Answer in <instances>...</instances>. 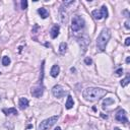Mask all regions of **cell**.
<instances>
[{
  "mask_svg": "<svg viewBox=\"0 0 130 130\" xmlns=\"http://www.w3.org/2000/svg\"><path fill=\"white\" fill-rule=\"evenodd\" d=\"M44 64H45V61L42 62V66H41V79H40V82L37 86H35L32 88V91H31V93L33 95V97L35 98H41L43 96L44 93V84H43V78H44Z\"/></svg>",
  "mask_w": 130,
  "mask_h": 130,
  "instance_id": "obj_3",
  "label": "cell"
},
{
  "mask_svg": "<svg viewBox=\"0 0 130 130\" xmlns=\"http://www.w3.org/2000/svg\"><path fill=\"white\" fill-rule=\"evenodd\" d=\"M84 63L86 65H92V60L90 58V57H86V58L84 59Z\"/></svg>",
  "mask_w": 130,
  "mask_h": 130,
  "instance_id": "obj_21",
  "label": "cell"
},
{
  "mask_svg": "<svg viewBox=\"0 0 130 130\" xmlns=\"http://www.w3.org/2000/svg\"><path fill=\"white\" fill-rule=\"evenodd\" d=\"M84 19L82 18L81 16H79V15H75V16L72 18V22H71V30L72 32H78V31H80L81 29L84 28Z\"/></svg>",
  "mask_w": 130,
  "mask_h": 130,
  "instance_id": "obj_4",
  "label": "cell"
},
{
  "mask_svg": "<svg viewBox=\"0 0 130 130\" xmlns=\"http://www.w3.org/2000/svg\"><path fill=\"white\" fill-rule=\"evenodd\" d=\"M66 50H67V44L64 43V42L61 43L60 46H59V53H60L61 55H64L65 52H66Z\"/></svg>",
  "mask_w": 130,
  "mask_h": 130,
  "instance_id": "obj_16",
  "label": "cell"
},
{
  "mask_svg": "<svg viewBox=\"0 0 130 130\" xmlns=\"http://www.w3.org/2000/svg\"><path fill=\"white\" fill-rule=\"evenodd\" d=\"M29 100L25 98H20L19 99V102H18V106H19V109H22V110H24V109H27L28 106H29Z\"/></svg>",
  "mask_w": 130,
  "mask_h": 130,
  "instance_id": "obj_10",
  "label": "cell"
},
{
  "mask_svg": "<svg viewBox=\"0 0 130 130\" xmlns=\"http://www.w3.org/2000/svg\"><path fill=\"white\" fill-rule=\"evenodd\" d=\"M125 27H126V29H129V25H128V22H126V23H125Z\"/></svg>",
  "mask_w": 130,
  "mask_h": 130,
  "instance_id": "obj_26",
  "label": "cell"
},
{
  "mask_svg": "<svg viewBox=\"0 0 130 130\" xmlns=\"http://www.w3.org/2000/svg\"><path fill=\"white\" fill-rule=\"evenodd\" d=\"M10 58L9 57H7V56H4L3 58H2V65L3 66H7V65H9L10 64Z\"/></svg>",
  "mask_w": 130,
  "mask_h": 130,
  "instance_id": "obj_18",
  "label": "cell"
},
{
  "mask_svg": "<svg viewBox=\"0 0 130 130\" xmlns=\"http://www.w3.org/2000/svg\"><path fill=\"white\" fill-rule=\"evenodd\" d=\"M114 130H121V129H119V128H117V127H116V128H114Z\"/></svg>",
  "mask_w": 130,
  "mask_h": 130,
  "instance_id": "obj_28",
  "label": "cell"
},
{
  "mask_svg": "<svg viewBox=\"0 0 130 130\" xmlns=\"http://www.w3.org/2000/svg\"><path fill=\"white\" fill-rule=\"evenodd\" d=\"M74 105V102H73V99H72L71 96H68V98H67V101H66V104H65V107L67 110H70V109L73 107Z\"/></svg>",
  "mask_w": 130,
  "mask_h": 130,
  "instance_id": "obj_14",
  "label": "cell"
},
{
  "mask_svg": "<svg viewBox=\"0 0 130 130\" xmlns=\"http://www.w3.org/2000/svg\"><path fill=\"white\" fill-rule=\"evenodd\" d=\"M20 5H22V9H27L28 8V1L27 0H23L20 2Z\"/></svg>",
  "mask_w": 130,
  "mask_h": 130,
  "instance_id": "obj_20",
  "label": "cell"
},
{
  "mask_svg": "<svg viewBox=\"0 0 130 130\" xmlns=\"http://www.w3.org/2000/svg\"><path fill=\"white\" fill-rule=\"evenodd\" d=\"M38 13L40 14V16L42 17L43 19H45V18H47V17L49 16V12H48V10H47L46 8H44V7L39 8V9H38Z\"/></svg>",
  "mask_w": 130,
  "mask_h": 130,
  "instance_id": "obj_13",
  "label": "cell"
},
{
  "mask_svg": "<svg viewBox=\"0 0 130 130\" xmlns=\"http://www.w3.org/2000/svg\"><path fill=\"white\" fill-rule=\"evenodd\" d=\"M93 18H96L98 20H100L102 18H105V17H108V9L107 7L104 5L102 6L100 9H97V10H93L92 12Z\"/></svg>",
  "mask_w": 130,
  "mask_h": 130,
  "instance_id": "obj_6",
  "label": "cell"
},
{
  "mask_svg": "<svg viewBox=\"0 0 130 130\" xmlns=\"http://www.w3.org/2000/svg\"><path fill=\"white\" fill-rule=\"evenodd\" d=\"M129 81H130V76H129V75H127V76L125 77V78L121 80L120 84H121V85H122V86H126V85L129 84Z\"/></svg>",
  "mask_w": 130,
  "mask_h": 130,
  "instance_id": "obj_19",
  "label": "cell"
},
{
  "mask_svg": "<svg viewBox=\"0 0 130 130\" xmlns=\"http://www.w3.org/2000/svg\"><path fill=\"white\" fill-rule=\"evenodd\" d=\"M59 72H60V67H59V65L55 64V65L52 66V68H51V70H50V74H51L52 77H57V76H58V74H59Z\"/></svg>",
  "mask_w": 130,
  "mask_h": 130,
  "instance_id": "obj_11",
  "label": "cell"
},
{
  "mask_svg": "<svg viewBox=\"0 0 130 130\" xmlns=\"http://www.w3.org/2000/svg\"><path fill=\"white\" fill-rule=\"evenodd\" d=\"M129 62H130V57H127L126 58V63H129Z\"/></svg>",
  "mask_w": 130,
  "mask_h": 130,
  "instance_id": "obj_25",
  "label": "cell"
},
{
  "mask_svg": "<svg viewBox=\"0 0 130 130\" xmlns=\"http://www.w3.org/2000/svg\"><path fill=\"white\" fill-rule=\"evenodd\" d=\"M88 44H90V39H88L86 36H84V38H81L80 41H79V45L82 46V49H84V51H86V48Z\"/></svg>",
  "mask_w": 130,
  "mask_h": 130,
  "instance_id": "obj_12",
  "label": "cell"
},
{
  "mask_svg": "<svg viewBox=\"0 0 130 130\" xmlns=\"http://www.w3.org/2000/svg\"><path fill=\"white\" fill-rule=\"evenodd\" d=\"M110 38H111V31L109 29H103V31L100 33L97 39V48L99 49V51L104 52L106 50V46Z\"/></svg>",
  "mask_w": 130,
  "mask_h": 130,
  "instance_id": "obj_2",
  "label": "cell"
},
{
  "mask_svg": "<svg viewBox=\"0 0 130 130\" xmlns=\"http://www.w3.org/2000/svg\"><path fill=\"white\" fill-rule=\"evenodd\" d=\"M57 120H58V116H52V117L41 122L39 124L38 128H39V130H48L57 122Z\"/></svg>",
  "mask_w": 130,
  "mask_h": 130,
  "instance_id": "obj_5",
  "label": "cell"
},
{
  "mask_svg": "<svg viewBox=\"0 0 130 130\" xmlns=\"http://www.w3.org/2000/svg\"><path fill=\"white\" fill-rule=\"evenodd\" d=\"M101 116H102L104 119H107V118H108V116H107V115H104V114H101Z\"/></svg>",
  "mask_w": 130,
  "mask_h": 130,
  "instance_id": "obj_24",
  "label": "cell"
},
{
  "mask_svg": "<svg viewBox=\"0 0 130 130\" xmlns=\"http://www.w3.org/2000/svg\"><path fill=\"white\" fill-rule=\"evenodd\" d=\"M115 73H116L117 76H121V75L123 74V69H122V68H119L118 70H116Z\"/></svg>",
  "mask_w": 130,
  "mask_h": 130,
  "instance_id": "obj_22",
  "label": "cell"
},
{
  "mask_svg": "<svg viewBox=\"0 0 130 130\" xmlns=\"http://www.w3.org/2000/svg\"><path fill=\"white\" fill-rule=\"evenodd\" d=\"M52 93H53V96L55 98L61 99L65 96V91L63 90V87H62L61 85L57 84V85L53 86V88H52Z\"/></svg>",
  "mask_w": 130,
  "mask_h": 130,
  "instance_id": "obj_7",
  "label": "cell"
},
{
  "mask_svg": "<svg viewBox=\"0 0 130 130\" xmlns=\"http://www.w3.org/2000/svg\"><path fill=\"white\" fill-rule=\"evenodd\" d=\"M59 32H60V27H59L58 24H55L54 27L51 29V32H50L51 38H52V39H56L57 37H58Z\"/></svg>",
  "mask_w": 130,
  "mask_h": 130,
  "instance_id": "obj_9",
  "label": "cell"
},
{
  "mask_svg": "<svg viewBox=\"0 0 130 130\" xmlns=\"http://www.w3.org/2000/svg\"><path fill=\"white\" fill-rule=\"evenodd\" d=\"M125 45H126V46H129V45H130V38H127V39L125 40Z\"/></svg>",
  "mask_w": 130,
  "mask_h": 130,
  "instance_id": "obj_23",
  "label": "cell"
},
{
  "mask_svg": "<svg viewBox=\"0 0 130 130\" xmlns=\"http://www.w3.org/2000/svg\"><path fill=\"white\" fill-rule=\"evenodd\" d=\"M54 130H61V128H60V127H56Z\"/></svg>",
  "mask_w": 130,
  "mask_h": 130,
  "instance_id": "obj_27",
  "label": "cell"
},
{
  "mask_svg": "<svg viewBox=\"0 0 130 130\" xmlns=\"http://www.w3.org/2000/svg\"><path fill=\"white\" fill-rule=\"evenodd\" d=\"M116 120L120 123H124L126 124L128 122V118H127V115H126V111L125 110H119L116 114Z\"/></svg>",
  "mask_w": 130,
  "mask_h": 130,
  "instance_id": "obj_8",
  "label": "cell"
},
{
  "mask_svg": "<svg viewBox=\"0 0 130 130\" xmlns=\"http://www.w3.org/2000/svg\"><path fill=\"white\" fill-rule=\"evenodd\" d=\"M2 112L5 115H9V114H13V115H17V110L15 108H9V109H3Z\"/></svg>",
  "mask_w": 130,
  "mask_h": 130,
  "instance_id": "obj_15",
  "label": "cell"
},
{
  "mask_svg": "<svg viewBox=\"0 0 130 130\" xmlns=\"http://www.w3.org/2000/svg\"><path fill=\"white\" fill-rule=\"evenodd\" d=\"M106 95L107 91L100 87H88L82 92V97L84 98V100L90 102H97Z\"/></svg>",
  "mask_w": 130,
  "mask_h": 130,
  "instance_id": "obj_1",
  "label": "cell"
},
{
  "mask_svg": "<svg viewBox=\"0 0 130 130\" xmlns=\"http://www.w3.org/2000/svg\"><path fill=\"white\" fill-rule=\"evenodd\" d=\"M110 104H114V100L112 98H106L105 100H104V103H103V107L106 108L107 106H109Z\"/></svg>",
  "mask_w": 130,
  "mask_h": 130,
  "instance_id": "obj_17",
  "label": "cell"
}]
</instances>
